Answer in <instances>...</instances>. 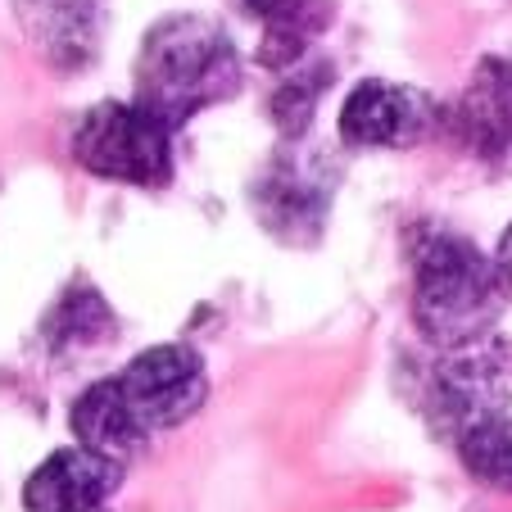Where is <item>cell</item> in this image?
Wrapping results in <instances>:
<instances>
[{
  "instance_id": "obj_7",
  "label": "cell",
  "mask_w": 512,
  "mask_h": 512,
  "mask_svg": "<svg viewBox=\"0 0 512 512\" xmlns=\"http://www.w3.org/2000/svg\"><path fill=\"white\" fill-rule=\"evenodd\" d=\"M331 209V177L322 159L295 155L290 141L286 155H277L268 164V173L254 186V213L277 241L290 245H313L322 236Z\"/></svg>"
},
{
  "instance_id": "obj_11",
  "label": "cell",
  "mask_w": 512,
  "mask_h": 512,
  "mask_svg": "<svg viewBox=\"0 0 512 512\" xmlns=\"http://www.w3.org/2000/svg\"><path fill=\"white\" fill-rule=\"evenodd\" d=\"M68 426L78 435V445L96 449V454H105V458H118V463L141 454L145 440H150V431L136 422L132 404L123 399V390H118L114 377L96 381V386H87L78 399H73Z\"/></svg>"
},
{
  "instance_id": "obj_4",
  "label": "cell",
  "mask_w": 512,
  "mask_h": 512,
  "mask_svg": "<svg viewBox=\"0 0 512 512\" xmlns=\"http://www.w3.org/2000/svg\"><path fill=\"white\" fill-rule=\"evenodd\" d=\"M435 413L454 435L467 426L503 417L512 404V345L503 336H476L458 349H445L431 377Z\"/></svg>"
},
{
  "instance_id": "obj_17",
  "label": "cell",
  "mask_w": 512,
  "mask_h": 512,
  "mask_svg": "<svg viewBox=\"0 0 512 512\" xmlns=\"http://www.w3.org/2000/svg\"><path fill=\"white\" fill-rule=\"evenodd\" d=\"M236 5H241L245 14H259V10H263V0H236Z\"/></svg>"
},
{
  "instance_id": "obj_5",
  "label": "cell",
  "mask_w": 512,
  "mask_h": 512,
  "mask_svg": "<svg viewBox=\"0 0 512 512\" xmlns=\"http://www.w3.org/2000/svg\"><path fill=\"white\" fill-rule=\"evenodd\" d=\"M118 390L132 404L136 422L145 431H173V426L191 422L204 408L209 395V377H204V358L191 345H155L136 354L123 372H118Z\"/></svg>"
},
{
  "instance_id": "obj_16",
  "label": "cell",
  "mask_w": 512,
  "mask_h": 512,
  "mask_svg": "<svg viewBox=\"0 0 512 512\" xmlns=\"http://www.w3.org/2000/svg\"><path fill=\"white\" fill-rule=\"evenodd\" d=\"M494 268H499L503 286H508V295H512V227L503 232V241H499V254H494Z\"/></svg>"
},
{
  "instance_id": "obj_6",
  "label": "cell",
  "mask_w": 512,
  "mask_h": 512,
  "mask_svg": "<svg viewBox=\"0 0 512 512\" xmlns=\"http://www.w3.org/2000/svg\"><path fill=\"white\" fill-rule=\"evenodd\" d=\"M435 123H440L435 100L404 82H358L340 105V141L354 150H408L426 141Z\"/></svg>"
},
{
  "instance_id": "obj_1",
  "label": "cell",
  "mask_w": 512,
  "mask_h": 512,
  "mask_svg": "<svg viewBox=\"0 0 512 512\" xmlns=\"http://www.w3.org/2000/svg\"><path fill=\"white\" fill-rule=\"evenodd\" d=\"M241 91V55L232 37L204 14H168L136 50V105L186 127L200 109L223 105Z\"/></svg>"
},
{
  "instance_id": "obj_2",
  "label": "cell",
  "mask_w": 512,
  "mask_h": 512,
  "mask_svg": "<svg viewBox=\"0 0 512 512\" xmlns=\"http://www.w3.org/2000/svg\"><path fill=\"white\" fill-rule=\"evenodd\" d=\"M508 286L467 236L426 227L413 241V322L426 345L458 349L490 336Z\"/></svg>"
},
{
  "instance_id": "obj_9",
  "label": "cell",
  "mask_w": 512,
  "mask_h": 512,
  "mask_svg": "<svg viewBox=\"0 0 512 512\" xmlns=\"http://www.w3.org/2000/svg\"><path fill=\"white\" fill-rule=\"evenodd\" d=\"M123 485V463L105 458L96 449H55L23 485L28 512H96Z\"/></svg>"
},
{
  "instance_id": "obj_12",
  "label": "cell",
  "mask_w": 512,
  "mask_h": 512,
  "mask_svg": "<svg viewBox=\"0 0 512 512\" xmlns=\"http://www.w3.org/2000/svg\"><path fill=\"white\" fill-rule=\"evenodd\" d=\"M331 0H263L259 19V64L295 68L309 59V46L331 28Z\"/></svg>"
},
{
  "instance_id": "obj_15",
  "label": "cell",
  "mask_w": 512,
  "mask_h": 512,
  "mask_svg": "<svg viewBox=\"0 0 512 512\" xmlns=\"http://www.w3.org/2000/svg\"><path fill=\"white\" fill-rule=\"evenodd\" d=\"M463 467L490 490L512 494V417H490L458 435Z\"/></svg>"
},
{
  "instance_id": "obj_8",
  "label": "cell",
  "mask_w": 512,
  "mask_h": 512,
  "mask_svg": "<svg viewBox=\"0 0 512 512\" xmlns=\"http://www.w3.org/2000/svg\"><path fill=\"white\" fill-rule=\"evenodd\" d=\"M28 46L55 73H82L96 64L109 28V0H10Z\"/></svg>"
},
{
  "instance_id": "obj_14",
  "label": "cell",
  "mask_w": 512,
  "mask_h": 512,
  "mask_svg": "<svg viewBox=\"0 0 512 512\" xmlns=\"http://www.w3.org/2000/svg\"><path fill=\"white\" fill-rule=\"evenodd\" d=\"M327 87H331V64H322V59H313V64L304 59V64L286 68V82L272 91V105H268L272 123H277V132L286 141H304V132L318 118V100Z\"/></svg>"
},
{
  "instance_id": "obj_13",
  "label": "cell",
  "mask_w": 512,
  "mask_h": 512,
  "mask_svg": "<svg viewBox=\"0 0 512 512\" xmlns=\"http://www.w3.org/2000/svg\"><path fill=\"white\" fill-rule=\"evenodd\" d=\"M118 322L109 313V304L100 300L96 286H68L55 300V309L41 322V336H46L50 354H82V349H96L105 340H114Z\"/></svg>"
},
{
  "instance_id": "obj_3",
  "label": "cell",
  "mask_w": 512,
  "mask_h": 512,
  "mask_svg": "<svg viewBox=\"0 0 512 512\" xmlns=\"http://www.w3.org/2000/svg\"><path fill=\"white\" fill-rule=\"evenodd\" d=\"M73 159L91 177L155 191L173 177V127L136 100H105L73 127Z\"/></svg>"
},
{
  "instance_id": "obj_10",
  "label": "cell",
  "mask_w": 512,
  "mask_h": 512,
  "mask_svg": "<svg viewBox=\"0 0 512 512\" xmlns=\"http://www.w3.org/2000/svg\"><path fill=\"white\" fill-rule=\"evenodd\" d=\"M449 132L472 155L499 159L512 150V55H485L472 82L445 114Z\"/></svg>"
}]
</instances>
